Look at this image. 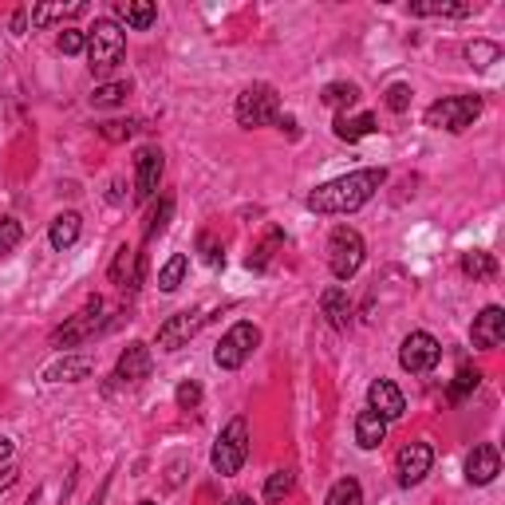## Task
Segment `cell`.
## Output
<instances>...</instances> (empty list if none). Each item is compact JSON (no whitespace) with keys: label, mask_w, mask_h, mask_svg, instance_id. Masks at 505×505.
I'll return each instance as SVG.
<instances>
[{"label":"cell","mask_w":505,"mask_h":505,"mask_svg":"<svg viewBox=\"0 0 505 505\" xmlns=\"http://www.w3.org/2000/svg\"><path fill=\"white\" fill-rule=\"evenodd\" d=\"M387 182V170L383 166H368V170H352L344 178H332V182L316 186V190L304 197L312 213L320 217H344V213H355L379 194V186Z\"/></svg>","instance_id":"obj_1"},{"label":"cell","mask_w":505,"mask_h":505,"mask_svg":"<svg viewBox=\"0 0 505 505\" xmlns=\"http://www.w3.org/2000/svg\"><path fill=\"white\" fill-rule=\"evenodd\" d=\"M126 56V32L115 24L111 16L95 20L87 28V59H91V72L95 75H111Z\"/></svg>","instance_id":"obj_2"},{"label":"cell","mask_w":505,"mask_h":505,"mask_svg":"<svg viewBox=\"0 0 505 505\" xmlns=\"http://www.w3.org/2000/svg\"><path fill=\"white\" fill-rule=\"evenodd\" d=\"M478 115H482V95H447L422 111V123L434 126V131L462 135L466 126H474Z\"/></svg>","instance_id":"obj_3"},{"label":"cell","mask_w":505,"mask_h":505,"mask_svg":"<svg viewBox=\"0 0 505 505\" xmlns=\"http://www.w3.org/2000/svg\"><path fill=\"white\" fill-rule=\"evenodd\" d=\"M233 115L245 131H257V126H269L281 118V95H276L273 83H249L233 103Z\"/></svg>","instance_id":"obj_4"},{"label":"cell","mask_w":505,"mask_h":505,"mask_svg":"<svg viewBox=\"0 0 505 505\" xmlns=\"http://www.w3.org/2000/svg\"><path fill=\"white\" fill-rule=\"evenodd\" d=\"M245 458H249V422L237 414V419H230L225 422V431L217 434L210 462H213V470L222 474V478H233V474H241Z\"/></svg>","instance_id":"obj_5"},{"label":"cell","mask_w":505,"mask_h":505,"mask_svg":"<svg viewBox=\"0 0 505 505\" xmlns=\"http://www.w3.org/2000/svg\"><path fill=\"white\" fill-rule=\"evenodd\" d=\"M363 257H368V245H363L360 230L335 225V230L328 233V269H332L335 281H352V276L363 269Z\"/></svg>","instance_id":"obj_6"},{"label":"cell","mask_w":505,"mask_h":505,"mask_svg":"<svg viewBox=\"0 0 505 505\" xmlns=\"http://www.w3.org/2000/svg\"><path fill=\"white\" fill-rule=\"evenodd\" d=\"M257 344H261V328L249 320H237L230 332L217 340V348H213V363L222 371H237L245 360L257 352Z\"/></svg>","instance_id":"obj_7"},{"label":"cell","mask_w":505,"mask_h":505,"mask_svg":"<svg viewBox=\"0 0 505 505\" xmlns=\"http://www.w3.org/2000/svg\"><path fill=\"white\" fill-rule=\"evenodd\" d=\"M205 320H210V316H205L202 309H182V312H174V316H166L162 324H158V352H182L186 344L194 340L197 332L205 328Z\"/></svg>","instance_id":"obj_8"},{"label":"cell","mask_w":505,"mask_h":505,"mask_svg":"<svg viewBox=\"0 0 505 505\" xmlns=\"http://www.w3.org/2000/svg\"><path fill=\"white\" fill-rule=\"evenodd\" d=\"M439 360H442V344L431 332H411L399 344V368L407 375H427L439 368Z\"/></svg>","instance_id":"obj_9"},{"label":"cell","mask_w":505,"mask_h":505,"mask_svg":"<svg viewBox=\"0 0 505 505\" xmlns=\"http://www.w3.org/2000/svg\"><path fill=\"white\" fill-rule=\"evenodd\" d=\"M99 316H103V300L91 296L75 316H67V324H59V328L52 332V344L56 348H75V344L91 340V335L99 332Z\"/></svg>","instance_id":"obj_10"},{"label":"cell","mask_w":505,"mask_h":505,"mask_svg":"<svg viewBox=\"0 0 505 505\" xmlns=\"http://www.w3.org/2000/svg\"><path fill=\"white\" fill-rule=\"evenodd\" d=\"M434 466V447L431 442H407L399 454H395V474H399V486H419L422 478Z\"/></svg>","instance_id":"obj_11"},{"label":"cell","mask_w":505,"mask_h":505,"mask_svg":"<svg viewBox=\"0 0 505 505\" xmlns=\"http://www.w3.org/2000/svg\"><path fill=\"white\" fill-rule=\"evenodd\" d=\"M162 170H166V158L158 146H143L135 154V197L138 202H151L162 186Z\"/></svg>","instance_id":"obj_12"},{"label":"cell","mask_w":505,"mask_h":505,"mask_svg":"<svg viewBox=\"0 0 505 505\" xmlns=\"http://www.w3.org/2000/svg\"><path fill=\"white\" fill-rule=\"evenodd\" d=\"M505 340V309L501 304H486L478 316H474V328H470V344L482 352H493Z\"/></svg>","instance_id":"obj_13"},{"label":"cell","mask_w":505,"mask_h":505,"mask_svg":"<svg viewBox=\"0 0 505 505\" xmlns=\"http://www.w3.org/2000/svg\"><path fill=\"white\" fill-rule=\"evenodd\" d=\"M368 407L379 414L383 422H395V419H403L407 414V399H403V391L395 387L391 379H371V387H368Z\"/></svg>","instance_id":"obj_14"},{"label":"cell","mask_w":505,"mask_h":505,"mask_svg":"<svg viewBox=\"0 0 505 505\" xmlns=\"http://www.w3.org/2000/svg\"><path fill=\"white\" fill-rule=\"evenodd\" d=\"M151 368H154L151 344L135 340V344H126V348H123V355H118V363H115V379H118V383H143L146 375H151Z\"/></svg>","instance_id":"obj_15"},{"label":"cell","mask_w":505,"mask_h":505,"mask_svg":"<svg viewBox=\"0 0 505 505\" xmlns=\"http://www.w3.org/2000/svg\"><path fill=\"white\" fill-rule=\"evenodd\" d=\"M501 474V454L493 442H478L466 458V482L470 486H490L493 478Z\"/></svg>","instance_id":"obj_16"},{"label":"cell","mask_w":505,"mask_h":505,"mask_svg":"<svg viewBox=\"0 0 505 505\" xmlns=\"http://www.w3.org/2000/svg\"><path fill=\"white\" fill-rule=\"evenodd\" d=\"M91 371H95V363L87 360V355H59V360L48 363L39 379L44 383H79V379H87Z\"/></svg>","instance_id":"obj_17"},{"label":"cell","mask_w":505,"mask_h":505,"mask_svg":"<svg viewBox=\"0 0 505 505\" xmlns=\"http://www.w3.org/2000/svg\"><path fill=\"white\" fill-rule=\"evenodd\" d=\"M154 16H158V8L151 4V0H115V24L118 28H135V32H146V28L154 24Z\"/></svg>","instance_id":"obj_18"},{"label":"cell","mask_w":505,"mask_h":505,"mask_svg":"<svg viewBox=\"0 0 505 505\" xmlns=\"http://www.w3.org/2000/svg\"><path fill=\"white\" fill-rule=\"evenodd\" d=\"M320 312L328 316V324L335 332H348L352 328V300H348V289L332 284V289L320 292Z\"/></svg>","instance_id":"obj_19"},{"label":"cell","mask_w":505,"mask_h":505,"mask_svg":"<svg viewBox=\"0 0 505 505\" xmlns=\"http://www.w3.org/2000/svg\"><path fill=\"white\" fill-rule=\"evenodd\" d=\"M79 233H83V217H79L75 210L56 213V217H52V225H48V241H52V249H56V253L72 249V245L79 241Z\"/></svg>","instance_id":"obj_20"},{"label":"cell","mask_w":505,"mask_h":505,"mask_svg":"<svg viewBox=\"0 0 505 505\" xmlns=\"http://www.w3.org/2000/svg\"><path fill=\"white\" fill-rule=\"evenodd\" d=\"M138 281H143V269H138V253L131 245H118L115 249V261H111V284L118 289H138Z\"/></svg>","instance_id":"obj_21"},{"label":"cell","mask_w":505,"mask_h":505,"mask_svg":"<svg viewBox=\"0 0 505 505\" xmlns=\"http://www.w3.org/2000/svg\"><path fill=\"white\" fill-rule=\"evenodd\" d=\"M383 439H387V422H383L371 407H363L360 414H355V442H360L363 450H375V447H383Z\"/></svg>","instance_id":"obj_22"},{"label":"cell","mask_w":505,"mask_h":505,"mask_svg":"<svg viewBox=\"0 0 505 505\" xmlns=\"http://www.w3.org/2000/svg\"><path fill=\"white\" fill-rule=\"evenodd\" d=\"M482 13V4H474V0H466V4H450V0H414L411 4V16H450V20H462V16H474Z\"/></svg>","instance_id":"obj_23"},{"label":"cell","mask_w":505,"mask_h":505,"mask_svg":"<svg viewBox=\"0 0 505 505\" xmlns=\"http://www.w3.org/2000/svg\"><path fill=\"white\" fill-rule=\"evenodd\" d=\"M281 249H284V230H281V225H269L261 241L253 245V253H249V261H245V265L261 273V269H269V261H273V257L281 253Z\"/></svg>","instance_id":"obj_24"},{"label":"cell","mask_w":505,"mask_h":505,"mask_svg":"<svg viewBox=\"0 0 505 505\" xmlns=\"http://www.w3.org/2000/svg\"><path fill=\"white\" fill-rule=\"evenodd\" d=\"M368 135H375V115L371 111L335 118V138H340V143H360V138H368Z\"/></svg>","instance_id":"obj_25"},{"label":"cell","mask_w":505,"mask_h":505,"mask_svg":"<svg viewBox=\"0 0 505 505\" xmlns=\"http://www.w3.org/2000/svg\"><path fill=\"white\" fill-rule=\"evenodd\" d=\"M320 103L332 107V111H348V107L360 103V87L348 83V79H340V83H328L320 91Z\"/></svg>","instance_id":"obj_26"},{"label":"cell","mask_w":505,"mask_h":505,"mask_svg":"<svg viewBox=\"0 0 505 505\" xmlns=\"http://www.w3.org/2000/svg\"><path fill=\"white\" fill-rule=\"evenodd\" d=\"M462 273L474 276V281H493L498 276V261L486 249H470V253H462Z\"/></svg>","instance_id":"obj_27"},{"label":"cell","mask_w":505,"mask_h":505,"mask_svg":"<svg viewBox=\"0 0 505 505\" xmlns=\"http://www.w3.org/2000/svg\"><path fill=\"white\" fill-rule=\"evenodd\" d=\"M186 269H190V257L174 253L170 261L158 269V289H162V292H178V289H182V281H186Z\"/></svg>","instance_id":"obj_28"},{"label":"cell","mask_w":505,"mask_h":505,"mask_svg":"<svg viewBox=\"0 0 505 505\" xmlns=\"http://www.w3.org/2000/svg\"><path fill=\"white\" fill-rule=\"evenodd\" d=\"M87 13V4L79 0V4H36L32 8V28H48L52 20H72V16H83Z\"/></svg>","instance_id":"obj_29"},{"label":"cell","mask_w":505,"mask_h":505,"mask_svg":"<svg viewBox=\"0 0 505 505\" xmlns=\"http://www.w3.org/2000/svg\"><path fill=\"white\" fill-rule=\"evenodd\" d=\"M466 59L470 67H478V72H486L501 59V44H493V39H470L466 44Z\"/></svg>","instance_id":"obj_30"},{"label":"cell","mask_w":505,"mask_h":505,"mask_svg":"<svg viewBox=\"0 0 505 505\" xmlns=\"http://www.w3.org/2000/svg\"><path fill=\"white\" fill-rule=\"evenodd\" d=\"M324 505H363V486L355 478H340L335 486L328 490Z\"/></svg>","instance_id":"obj_31"},{"label":"cell","mask_w":505,"mask_h":505,"mask_svg":"<svg viewBox=\"0 0 505 505\" xmlns=\"http://www.w3.org/2000/svg\"><path fill=\"white\" fill-rule=\"evenodd\" d=\"M170 217H174V194H162L158 197V205H154V213L146 217V241L162 233L166 225H170Z\"/></svg>","instance_id":"obj_32"},{"label":"cell","mask_w":505,"mask_h":505,"mask_svg":"<svg viewBox=\"0 0 505 505\" xmlns=\"http://www.w3.org/2000/svg\"><path fill=\"white\" fill-rule=\"evenodd\" d=\"M478 383H482V371L470 368V363H462L458 375H454V383H450V403H462L474 387H478Z\"/></svg>","instance_id":"obj_33"},{"label":"cell","mask_w":505,"mask_h":505,"mask_svg":"<svg viewBox=\"0 0 505 505\" xmlns=\"http://www.w3.org/2000/svg\"><path fill=\"white\" fill-rule=\"evenodd\" d=\"M292 486H296V474L292 470H276V474H269V482H265V501H284L292 493Z\"/></svg>","instance_id":"obj_34"},{"label":"cell","mask_w":505,"mask_h":505,"mask_svg":"<svg viewBox=\"0 0 505 505\" xmlns=\"http://www.w3.org/2000/svg\"><path fill=\"white\" fill-rule=\"evenodd\" d=\"M126 91H131L126 83H99L91 91V107H118L126 103Z\"/></svg>","instance_id":"obj_35"},{"label":"cell","mask_w":505,"mask_h":505,"mask_svg":"<svg viewBox=\"0 0 505 505\" xmlns=\"http://www.w3.org/2000/svg\"><path fill=\"white\" fill-rule=\"evenodd\" d=\"M56 48H59L64 56H79V52H87V32H83V28H59Z\"/></svg>","instance_id":"obj_36"},{"label":"cell","mask_w":505,"mask_h":505,"mask_svg":"<svg viewBox=\"0 0 505 505\" xmlns=\"http://www.w3.org/2000/svg\"><path fill=\"white\" fill-rule=\"evenodd\" d=\"M197 253H202V261L205 265H225V249H222V241H217L213 233H197Z\"/></svg>","instance_id":"obj_37"},{"label":"cell","mask_w":505,"mask_h":505,"mask_svg":"<svg viewBox=\"0 0 505 505\" xmlns=\"http://www.w3.org/2000/svg\"><path fill=\"white\" fill-rule=\"evenodd\" d=\"M411 83H391L387 87V95H383V103H387V111H395V115H403L411 107Z\"/></svg>","instance_id":"obj_38"},{"label":"cell","mask_w":505,"mask_h":505,"mask_svg":"<svg viewBox=\"0 0 505 505\" xmlns=\"http://www.w3.org/2000/svg\"><path fill=\"white\" fill-rule=\"evenodd\" d=\"M20 237H24V230H20V222L16 217H0V253H13L16 245H20Z\"/></svg>","instance_id":"obj_39"},{"label":"cell","mask_w":505,"mask_h":505,"mask_svg":"<svg viewBox=\"0 0 505 505\" xmlns=\"http://www.w3.org/2000/svg\"><path fill=\"white\" fill-rule=\"evenodd\" d=\"M174 399H178V407H182V411H194L197 403H202V383H197V379H182V383H178V391H174Z\"/></svg>","instance_id":"obj_40"},{"label":"cell","mask_w":505,"mask_h":505,"mask_svg":"<svg viewBox=\"0 0 505 505\" xmlns=\"http://www.w3.org/2000/svg\"><path fill=\"white\" fill-rule=\"evenodd\" d=\"M131 131H135V126H131V123H118V118H115V123H103V126H99V135H103L107 143H123V138H131Z\"/></svg>","instance_id":"obj_41"},{"label":"cell","mask_w":505,"mask_h":505,"mask_svg":"<svg viewBox=\"0 0 505 505\" xmlns=\"http://www.w3.org/2000/svg\"><path fill=\"white\" fill-rule=\"evenodd\" d=\"M28 32V8H16L13 13V36H24Z\"/></svg>","instance_id":"obj_42"},{"label":"cell","mask_w":505,"mask_h":505,"mask_svg":"<svg viewBox=\"0 0 505 505\" xmlns=\"http://www.w3.org/2000/svg\"><path fill=\"white\" fill-rule=\"evenodd\" d=\"M16 474H20L16 466H0V493H4L8 486H13V482H16Z\"/></svg>","instance_id":"obj_43"},{"label":"cell","mask_w":505,"mask_h":505,"mask_svg":"<svg viewBox=\"0 0 505 505\" xmlns=\"http://www.w3.org/2000/svg\"><path fill=\"white\" fill-rule=\"evenodd\" d=\"M8 458H13V439H4V434H0V462L8 466Z\"/></svg>","instance_id":"obj_44"},{"label":"cell","mask_w":505,"mask_h":505,"mask_svg":"<svg viewBox=\"0 0 505 505\" xmlns=\"http://www.w3.org/2000/svg\"><path fill=\"white\" fill-rule=\"evenodd\" d=\"M107 493H111V478H103V486H99V493L91 498V505H103V501H107Z\"/></svg>","instance_id":"obj_45"},{"label":"cell","mask_w":505,"mask_h":505,"mask_svg":"<svg viewBox=\"0 0 505 505\" xmlns=\"http://www.w3.org/2000/svg\"><path fill=\"white\" fill-rule=\"evenodd\" d=\"M225 505H253V498H245V493H233V498L225 501Z\"/></svg>","instance_id":"obj_46"},{"label":"cell","mask_w":505,"mask_h":505,"mask_svg":"<svg viewBox=\"0 0 505 505\" xmlns=\"http://www.w3.org/2000/svg\"><path fill=\"white\" fill-rule=\"evenodd\" d=\"M138 505H158V501H151V498H143V501H138Z\"/></svg>","instance_id":"obj_47"},{"label":"cell","mask_w":505,"mask_h":505,"mask_svg":"<svg viewBox=\"0 0 505 505\" xmlns=\"http://www.w3.org/2000/svg\"><path fill=\"white\" fill-rule=\"evenodd\" d=\"M28 505H36V498H32V501H28Z\"/></svg>","instance_id":"obj_48"}]
</instances>
